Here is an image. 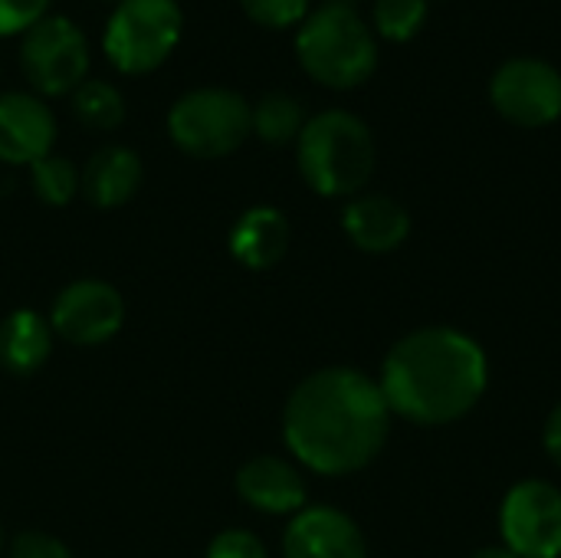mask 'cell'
<instances>
[{
  "mask_svg": "<svg viewBox=\"0 0 561 558\" xmlns=\"http://www.w3.org/2000/svg\"><path fill=\"white\" fill-rule=\"evenodd\" d=\"M391 418L378 378L358 368H322L293 388L283 441L306 470L348 477L385 451Z\"/></svg>",
  "mask_w": 561,
  "mask_h": 558,
  "instance_id": "6da1fadb",
  "label": "cell"
},
{
  "mask_svg": "<svg viewBox=\"0 0 561 558\" xmlns=\"http://www.w3.org/2000/svg\"><path fill=\"white\" fill-rule=\"evenodd\" d=\"M378 385L394 418L417 428H444L480 405L490 385V362L473 335L431 326L391 345Z\"/></svg>",
  "mask_w": 561,
  "mask_h": 558,
  "instance_id": "7a4b0ae2",
  "label": "cell"
},
{
  "mask_svg": "<svg viewBox=\"0 0 561 558\" xmlns=\"http://www.w3.org/2000/svg\"><path fill=\"white\" fill-rule=\"evenodd\" d=\"M296 59L325 89H358L378 69V36L348 0H325L296 26Z\"/></svg>",
  "mask_w": 561,
  "mask_h": 558,
  "instance_id": "3957f363",
  "label": "cell"
},
{
  "mask_svg": "<svg viewBox=\"0 0 561 558\" xmlns=\"http://www.w3.org/2000/svg\"><path fill=\"white\" fill-rule=\"evenodd\" d=\"M302 181L322 197H355L375 174V135L348 109H325L306 118L296 138Z\"/></svg>",
  "mask_w": 561,
  "mask_h": 558,
  "instance_id": "277c9868",
  "label": "cell"
},
{
  "mask_svg": "<svg viewBox=\"0 0 561 558\" xmlns=\"http://www.w3.org/2000/svg\"><path fill=\"white\" fill-rule=\"evenodd\" d=\"M184 33L178 0H122L102 30V53L122 76H148L168 62Z\"/></svg>",
  "mask_w": 561,
  "mask_h": 558,
  "instance_id": "5b68a950",
  "label": "cell"
},
{
  "mask_svg": "<svg viewBox=\"0 0 561 558\" xmlns=\"http://www.w3.org/2000/svg\"><path fill=\"white\" fill-rule=\"evenodd\" d=\"M168 135L191 158H227L253 135L250 102L227 86L191 89L168 109Z\"/></svg>",
  "mask_w": 561,
  "mask_h": 558,
  "instance_id": "8992f818",
  "label": "cell"
},
{
  "mask_svg": "<svg viewBox=\"0 0 561 558\" xmlns=\"http://www.w3.org/2000/svg\"><path fill=\"white\" fill-rule=\"evenodd\" d=\"M20 69L39 99L72 95L89 76V43L85 33L59 13L43 16L20 36Z\"/></svg>",
  "mask_w": 561,
  "mask_h": 558,
  "instance_id": "52a82bcc",
  "label": "cell"
},
{
  "mask_svg": "<svg viewBox=\"0 0 561 558\" xmlns=\"http://www.w3.org/2000/svg\"><path fill=\"white\" fill-rule=\"evenodd\" d=\"M500 536L516 558H561V490L549 480L516 483L500 506Z\"/></svg>",
  "mask_w": 561,
  "mask_h": 558,
  "instance_id": "ba28073f",
  "label": "cell"
},
{
  "mask_svg": "<svg viewBox=\"0 0 561 558\" xmlns=\"http://www.w3.org/2000/svg\"><path fill=\"white\" fill-rule=\"evenodd\" d=\"M490 102L519 128H546L561 118V72L539 56L506 59L490 79Z\"/></svg>",
  "mask_w": 561,
  "mask_h": 558,
  "instance_id": "9c48e42d",
  "label": "cell"
},
{
  "mask_svg": "<svg viewBox=\"0 0 561 558\" xmlns=\"http://www.w3.org/2000/svg\"><path fill=\"white\" fill-rule=\"evenodd\" d=\"M122 322H125V303L118 289L102 280L69 283L56 296L49 316L53 332L72 345H102L122 329Z\"/></svg>",
  "mask_w": 561,
  "mask_h": 558,
  "instance_id": "30bf717a",
  "label": "cell"
},
{
  "mask_svg": "<svg viewBox=\"0 0 561 558\" xmlns=\"http://www.w3.org/2000/svg\"><path fill=\"white\" fill-rule=\"evenodd\" d=\"M286 558H368L358 523L332 506H306L293 516L283 536Z\"/></svg>",
  "mask_w": 561,
  "mask_h": 558,
  "instance_id": "8fae6325",
  "label": "cell"
},
{
  "mask_svg": "<svg viewBox=\"0 0 561 558\" xmlns=\"http://www.w3.org/2000/svg\"><path fill=\"white\" fill-rule=\"evenodd\" d=\"M56 118L46 99L33 92H3L0 95V161L7 164H36L53 155Z\"/></svg>",
  "mask_w": 561,
  "mask_h": 558,
  "instance_id": "7c38bea8",
  "label": "cell"
},
{
  "mask_svg": "<svg viewBox=\"0 0 561 558\" xmlns=\"http://www.w3.org/2000/svg\"><path fill=\"white\" fill-rule=\"evenodd\" d=\"M237 493L247 506L270 516H296L306 510V480L283 457H253L237 474Z\"/></svg>",
  "mask_w": 561,
  "mask_h": 558,
  "instance_id": "4fadbf2b",
  "label": "cell"
},
{
  "mask_svg": "<svg viewBox=\"0 0 561 558\" xmlns=\"http://www.w3.org/2000/svg\"><path fill=\"white\" fill-rule=\"evenodd\" d=\"M342 230L365 253H391L411 237V214L388 194H355L342 210Z\"/></svg>",
  "mask_w": 561,
  "mask_h": 558,
  "instance_id": "5bb4252c",
  "label": "cell"
},
{
  "mask_svg": "<svg viewBox=\"0 0 561 558\" xmlns=\"http://www.w3.org/2000/svg\"><path fill=\"white\" fill-rule=\"evenodd\" d=\"M141 178H145L141 158L125 145H108V148H99L85 161L79 174V191L85 194L92 207L112 210V207L128 204L138 194Z\"/></svg>",
  "mask_w": 561,
  "mask_h": 558,
  "instance_id": "9a60e30c",
  "label": "cell"
},
{
  "mask_svg": "<svg viewBox=\"0 0 561 558\" xmlns=\"http://www.w3.org/2000/svg\"><path fill=\"white\" fill-rule=\"evenodd\" d=\"M289 220L276 207H250L237 217L230 230V253L247 270H270L289 250Z\"/></svg>",
  "mask_w": 561,
  "mask_h": 558,
  "instance_id": "2e32d148",
  "label": "cell"
},
{
  "mask_svg": "<svg viewBox=\"0 0 561 558\" xmlns=\"http://www.w3.org/2000/svg\"><path fill=\"white\" fill-rule=\"evenodd\" d=\"M53 352V326L33 309H13L0 322V365L10 375H33Z\"/></svg>",
  "mask_w": 561,
  "mask_h": 558,
  "instance_id": "e0dca14e",
  "label": "cell"
},
{
  "mask_svg": "<svg viewBox=\"0 0 561 558\" xmlns=\"http://www.w3.org/2000/svg\"><path fill=\"white\" fill-rule=\"evenodd\" d=\"M306 125V109L296 95L289 92H266L250 105V128L260 141L279 148L299 138Z\"/></svg>",
  "mask_w": 561,
  "mask_h": 558,
  "instance_id": "ac0fdd59",
  "label": "cell"
},
{
  "mask_svg": "<svg viewBox=\"0 0 561 558\" xmlns=\"http://www.w3.org/2000/svg\"><path fill=\"white\" fill-rule=\"evenodd\" d=\"M72 115L92 132H115L125 122V99L105 79H85L72 95Z\"/></svg>",
  "mask_w": 561,
  "mask_h": 558,
  "instance_id": "d6986e66",
  "label": "cell"
},
{
  "mask_svg": "<svg viewBox=\"0 0 561 558\" xmlns=\"http://www.w3.org/2000/svg\"><path fill=\"white\" fill-rule=\"evenodd\" d=\"M431 3L427 0H375L371 3V30L388 43L414 39L427 23Z\"/></svg>",
  "mask_w": 561,
  "mask_h": 558,
  "instance_id": "ffe728a7",
  "label": "cell"
},
{
  "mask_svg": "<svg viewBox=\"0 0 561 558\" xmlns=\"http://www.w3.org/2000/svg\"><path fill=\"white\" fill-rule=\"evenodd\" d=\"M33 194L49 207H66L79 194V171L62 155H46L36 164H30Z\"/></svg>",
  "mask_w": 561,
  "mask_h": 558,
  "instance_id": "44dd1931",
  "label": "cell"
},
{
  "mask_svg": "<svg viewBox=\"0 0 561 558\" xmlns=\"http://www.w3.org/2000/svg\"><path fill=\"white\" fill-rule=\"evenodd\" d=\"M237 3L263 30L299 26L309 16V10H312V0H237Z\"/></svg>",
  "mask_w": 561,
  "mask_h": 558,
  "instance_id": "7402d4cb",
  "label": "cell"
},
{
  "mask_svg": "<svg viewBox=\"0 0 561 558\" xmlns=\"http://www.w3.org/2000/svg\"><path fill=\"white\" fill-rule=\"evenodd\" d=\"M53 0H0V36H23L43 16H49Z\"/></svg>",
  "mask_w": 561,
  "mask_h": 558,
  "instance_id": "603a6c76",
  "label": "cell"
},
{
  "mask_svg": "<svg viewBox=\"0 0 561 558\" xmlns=\"http://www.w3.org/2000/svg\"><path fill=\"white\" fill-rule=\"evenodd\" d=\"M207 558H266V546L247 529H224L207 546Z\"/></svg>",
  "mask_w": 561,
  "mask_h": 558,
  "instance_id": "cb8c5ba5",
  "label": "cell"
},
{
  "mask_svg": "<svg viewBox=\"0 0 561 558\" xmlns=\"http://www.w3.org/2000/svg\"><path fill=\"white\" fill-rule=\"evenodd\" d=\"M10 558H72V553H69L56 536L26 529V533H20V536L13 539Z\"/></svg>",
  "mask_w": 561,
  "mask_h": 558,
  "instance_id": "d4e9b609",
  "label": "cell"
},
{
  "mask_svg": "<svg viewBox=\"0 0 561 558\" xmlns=\"http://www.w3.org/2000/svg\"><path fill=\"white\" fill-rule=\"evenodd\" d=\"M542 447H546L549 460L561 470V405H556V411L549 414V421L542 428Z\"/></svg>",
  "mask_w": 561,
  "mask_h": 558,
  "instance_id": "484cf974",
  "label": "cell"
},
{
  "mask_svg": "<svg viewBox=\"0 0 561 558\" xmlns=\"http://www.w3.org/2000/svg\"><path fill=\"white\" fill-rule=\"evenodd\" d=\"M470 558H516L506 546H486V549H477Z\"/></svg>",
  "mask_w": 561,
  "mask_h": 558,
  "instance_id": "4316f807",
  "label": "cell"
},
{
  "mask_svg": "<svg viewBox=\"0 0 561 558\" xmlns=\"http://www.w3.org/2000/svg\"><path fill=\"white\" fill-rule=\"evenodd\" d=\"M102 3H112V7H115V3H122V0H102Z\"/></svg>",
  "mask_w": 561,
  "mask_h": 558,
  "instance_id": "83f0119b",
  "label": "cell"
},
{
  "mask_svg": "<svg viewBox=\"0 0 561 558\" xmlns=\"http://www.w3.org/2000/svg\"><path fill=\"white\" fill-rule=\"evenodd\" d=\"M0 549H3V529H0Z\"/></svg>",
  "mask_w": 561,
  "mask_h": 558,
  "instance_id": "f1b7e54d",
  "label": "cell"
}]
</instances>
